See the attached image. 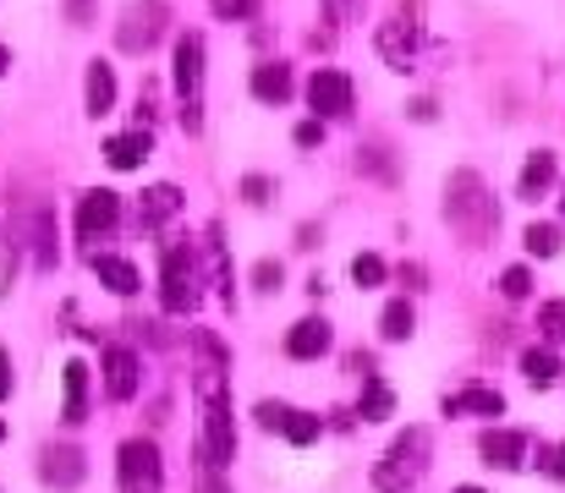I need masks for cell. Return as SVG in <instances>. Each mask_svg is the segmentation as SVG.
I'll return each instance as SVG.
<instances>
[{
    "label": "cell",
    "instance_id": "1",
    "mask_svg": "<svg viewBox=\"0 0 565 493\" xmlns=\"http://www.w3.org/2000/svg\"><path fill=\"white\" fill-rule=\"evenodd\" d=\"M445 225L467 242V247H483L494 231H500V203L494 192L483 186L478 170H456L445 181Z\"/></svg>",
    "mask_w": 565,
    "mask_h": 493
},
{
    "label": "cell",
    "instance_id": "2",
    "mask_svg": "<svg viewBox=\"0 0 565 493\" xmlns=\"http://www.w3.org/2000/svg\"><path fill=\"white\" fill-rule=\"evenodd\" d=\"M428 456H434V433L412 422V428H406V433H395V439H390V450L379 456L374 489H379V493H406V489H417V478L428 472Z\"/></svg>",
    "mask_w": 565,
    "mask_h": 493
},
{
    "label": "cell",
    "instance_id": "3",
    "mask_svg": "<svg viewBox=\"0 0 565 493\" xmlns=\"http://www.w3.org/2000/svg\"><path fill=\"white\" fill-rule=\"evenodd\" d=\"M374 44L390 72H417L423 44H428V33H423V0H395V11L379 22Z\"/></svg>",
    "mask_w": 565,
    "mask_h": 493
},
{
    "label": "cell",
    "instance_id": "4",
    "mask_svg": "<svg viewBox=\"0 0 565 493\" xmlns=\"http://www.w3.org/2000/svg\"><path fill=\"white\" fill-rule=\"evenodd\" d=\"M171 83H177V99H182V127H188V138H198L203 132V33L198 28L177 33Z\"/></svg>",
    "mask_w": 565,
    "mask_h": 493
},
{
    "label": "cell",
    "instance_id": "5",
    "mask_svg": "<svg viewBox=\"0 0 565 493\" xmlns=\"http://www.w3.org/2000/svg\"><path fill=\"white\" fill-rule=\"evenodd\" d=\"M198 302H203L198 253L188 242H177V247H166V264H160V308L171 319H188V313H198Z\"/></svg>",
    "mask_w": 565,
    "mask_h": 493
},
{
    "label": "cell",
    "instance_id": "6",
    "mask_svg": "<svg viewBox=\"0 0 565 493\" xmlns=\"http://www.w3.org/2000/svg\"><path fill=\"white\" fill-rule=\"evenodd\" d=\"M166 28H171V6H166V0H132V6L121 11V22H116V50L149 55V50L166 39Z\"/></svg>",
    "mask_w": 565,
    "mask_h": 493
},
{
    "label": "cell",
    "instance_id": "7",
    "mask_svg": "<svg viewBox=\"0 0 565 493\" xmlns=\"http://www.w3.org/2000/svg\"><path fill=\"white\" fill-rule=\"evenodd\" d=\"M116 483L121 493H160L166 489V461L154 439H127L116 450Z\"/></svg>",
    "mask_w": 565,
    "mask_h": 493
},
{
    "label": "cell",
    "instance_id": "8",
    "mask_svg": "<svg viewBox=\"0 0 565 493\" xmlns=\"http://www.w3.org/2000/svg\"><path fill=\"white\" fill-rule=\"evenodd\" d=\"M308 105L319 121H347L352 105H358V83L341 72V66H313L308 77Z\"/></svg>",
    "mask_w": 565,
    "mask_h": 493
},
{
    "label": "cell",
    "instance_id": "9",
    "mask_svg": "<svg viewBox=\"0 0 565 493\" xmlns=\"http://www.w3.org/2000/svg\"><path fill=\"white\" fill-rule=\"evenodd\" d=\"M253 417H258V428L264 433H280L286 444H319V433H324V417H313V411H302V406H286V400H258L253 406Z\"/></svg>",
    "mask_w": 565,
    "mask_h": 493
},
{
    "label": "cell",
    "instance_id": "10",
    "mask_svg": "<svg viewBox=\"0 0 565 493\" xmlns=\"http://www.w3.org/2000/svg\"><path fill=\"white\" fill-rule=\"evenodd\" d=\"M116 225H121V192L88 186V192L77 197V236H83V242H105Z\"/></svg>",
    "mask_w": 565,
    "mask_h": 493
},
{
    "label": "cell",
    "instance_id": "11",
    "mask_svg": "<svg viewBox=\"0 0 565 493\" xmlns=\"http://www.w3.org/2000/svg\"><path fill=\"white\" fill-rule=\"evenodd\" d=\"M99 367H105V395H110L116 406H127V400L138 395V384H143V362H138V351H132V345H105Z\"/></svg>",
    "mask_w": 565,
    "mask_h": 493
},
{
    "label": "cell",
    "instance_id": "12",
    "mask_svg": "<svg viewBox=\"0 0 565 493\" xmlns=\"http://www.w3.org/2000/svg\"><path fill=\"white\" fill-rule=\"evenodd\" d=\"M527 433H516V428H483L478 433V456H483V467H494V472H522L527 467Z\"/></svg>",
    "mask_w": 565,
    "mask_h": 493
},
{
    "label": "cell",
    "instance_id": "13",
    "mask_svg": "<svg viewBox=\"0 0 565 493\" xmlns=\"http://www.w3.org/2000/svg\"><path fill=\"white\" fill-rule=\"evenodd\" d=\"M291 362H319V356H330L335 351V329H330V319H297V324L286 329V345H280Z\"/></svg>",
    "mask_w": 565,
    "mask_h": 493
},
{
    "label": "cell",
    "instance_id": "14",
    "mask_svg": "<svg viewBox=\"0 0 565 493\" xmlns=\"http://www.w3.org/2000/svg\"><path fill=\"white\" fill-rule=\"evenodd\" d=\"M445 417H505V395L489 389V384H461L439 400Z\"/></svg>",
    "mask_w": 565,
    "mask_h": 493
},
{
    "label": "cell",
    "instance_id": "15",
    "mask_svg": "<svg viewBox=\"0 0 565 493\" xmlns=\"http://www.w3.org/2000/svg\"><path fill=\"white\" fill-rule=\"evenodd\" d=\"M247 88H253V99H258V105H275V110H280V105L297 94V77H291V66H286V61H258V66H253V77H247Z\"/></svg>",
    "mask_w": 565,
    "mask_h": 493
},
{
    "label": "cell",
    "instance_id": "16",
    "mask_svg": "<svg viewBox=\"0 0 565 493\" xmlns=\"http://www.w3.org/2000/svg\"><path fill=\"white\" fill-rule=\"evenodd\" d=\"M177 214H182V186H177V181L143 186V197H138V231H160V225L177 219Z\"/></svg>",
    "mask_w": 565,
    "mask_h": 493
},
{
    "label": "cell",
    "instance_id": "17",
    "mask_svg": "<svg viewBox=\"0 0 565 493\" xmlns=\"http://www.w3.org/2000/svg\"><path fill=\"white\" fill-rule=\"evenodd\" d=\"M555 181H561V154L555 149H533L527 164H522V175H516V197L522 203H539Z\"/></svg>",
    "mask_w": 565,
    "mask_h": 493
},
{
    "label": "cell",
    "instance_id": "18",
    "mask_svg": "<svg viewBox=\"0 0 565 493\" xmlns=\"http://www.w3.org/2000/svg\"><path fill=\"white\" fill-rule=\"evenodd\" d=\"M88 269H94V275H99V286H105V291H116V297H138V286H143L138 264H132V258H121V253H88Z\"/></svg>",
    "mask_w": 565,
    "mask_h": 493
},
{
    "label": "cell",
    "instance_id": "19",
    "mask_svg": "<svg viewBox=\"0 0 565 493\" xmlns=\"http://www.w3.org/2000/svg\"><path fill=\"white\" fill-rule=\"evenodd\" d=\"M83 110L94 121L116 110V66L110 61H88V72H83Z\"/></svg>",
    "mask_w": 565,
    "mask_h": 493
},
{
    "label": "cell",
    "instance_id": "20",
    "mask_svg": "<svg viewBox=\"0 0 565 493\" xmlns=\"http://www.w3.org/2000/svg\"><path fill=\"white\" fill-rule=\"evenodd\" d=\"M28 247H33V269H55L61 264V225H55V214L50 208H33V219H28Z\"/></svg>",
    "mask_w": 565,
    "mask_h": 493
},
{
    "label": "cell",
    "instance_id": "21",
    "mask_svg": "<svg viewBox=\"0 0 565 493\" xmlns=\"http://www.w3.org/2000/svg\"><path fill=\"white\" fill-rule=\"evenodd\" d=\"M61 422H88V362H66L61 367Z\"/></svg>",
    "mask_w": 565,
    "mask_h": 493
},
{
    "label": "cell",
    "instance_id": "22",
    "mask_svg": "<svg viewBox=\"0 0 565 493\" xmlns=\"http://www.w3.org/2000/svg\"><path fill=\"white\" fill-rule=\"evenodd\" d=\"M149 154H154V132H149V127H132V132L105 138V164H110V170H138Z\"/></svg>",
    "mask_w": 565,
    "mask_h": 493
},
{
    "label": "cell",
    "instance_id": "23",
    "mask_svg": "<svg viewBox=\"0 0 565 493\" xmlns=\"http://www.w3.org/2000/svg\"><path fill=\"white\" fill-rule=\"evenodd\" d=\"M352 170H358L363 181H379V186H395V181H401V164H395V154H390L384 143H358Z\"/></svg>",
    "mask_w": 565,
    "mask_h": 493
},
{
    "label": "cell",
    "instance_id": "24",
    "mask_svg": "<svg viewBox=\"0 0 565 493\" xmlns=\"http://www.w3.org/2000/svg\"><path fill=\"white\" fill-rule=\"evenodd\" d=\"M39 478H44V483H55V489H77V483H83V450H72V444H61V450H44V467H39Z\"/></svg>",
    "mask_w": 565,
    "mask_h": 493
},
{
    "label": "cell",
    "instance_id": "25",
    "mask_svg": "<svg viewBox=\"0 0 565 493\" xmlns=\"http://www.w3.org/2000/svg\"><path fill=\"white\" fill-rule=\"evenodd\" d=\"M522 378H527L533 389H550V384L561 378V351H555V345H544V340H539V345H527V351H522Z\"/></svg>",
    "mask_w": 565,
    "mask_h": 493
},
{
    "label": "cell",
    "instance_id": "26",
    "mask_svg": "<svg viewBox=\"0 0 565 493\" xmlns=\"http://www.w3.org/2000/svg\"><path fill=\"white\" fill-rule=\"evenodd\" d=\"M412 334H417V308H412L406 297L384 302V313H379V340L401 345V340H412Z\"/></svg>",
    "mask_w": 565,
    "mask_h": 493
},
{
    "label": "cell",
    "instance_id": "27",
    "mask_svg": "<svg viewBox=\"0 0 565 493\" xmlns=\"http://www.w3.org/2000/svg\"><path fill=\"white\" fill-rule=\"evenodd\" d=\"M522 247H527L533 258H561V247H565L561 225H555V219H533V225L522 231Z\"/></svg>",
    "mask_w": 565,
    "mask_h": 493
},
{
    "label": "cell",
    "instance_id": "28",
    "mask_svg": "<svg viewBox=\"0 0 565 493\" xmlns=\"http://www.w3.org/2000/svg\"><path fill=\"white\" fill-rule=\"evenodd\" d=\"M395 411V395H390V384L384 378H363V400H358V417L363 422H384Z\"/></svg>",
    "mask_w": 565,
    "mask_h": 493
},
{
    "label": "cell",
    "instance_id": "29",
    "mask_svg": "<svg viewBox=\"0 0 565 493\" xmlns=\"http://www.w3.org/2000/svg\"><path fill=\"white\" fill-rule=\"evenodd\" d=\"M352 280H358L363 291H379V286L390 280V264H384L379 253H358V258H352Z\"/></svg>",
    "mask_w": 565,
    "mask_h": 493
},
{
    "label": "cell",
    "instance_id": "30",
    "mask_svg": "<svg viewBox=\"0 0 565 493\" xmlns=\"http://www.w3.org/2000/svg\"><path fill=\"white\" fill-rule=\"evenodd\" d=\"M539 340H544V345H565V297L539 308Z\"/></svg>",
    "mask_w": 565,
    "mask_h": 493
},
{
    "label": "cell",
    "instance_id": "31",
    "mask_svg": "<svg viewBox=\"0 0 565 493\" xmlns=\"http://www.w3.org/2000/svg\"><path fill=\"white\" fill-rule=\"evenodd\" d=\"M500 297H505V302H527V297H533V269H527V264L500 269Z\"/></svg>",
    "mask_w": 565,
    "mask_h": 493
},
{
    "label": "cell",
    "instance_id": "32",
    "mask_svg": "<svg viewBox=\"0 0 565 493\" xmlns=\"http://www.w3.org/2000/svg\"><path fill=\"white\" fill-rule=\"evenodd\" d=\"M280 286H286V264H280V258H258V264H253V291H258V297H275Z\"/></svg>",
    "mask_w": 565,
    "mask_h": 493
},
{
    "label": "cell",
    "instance_id": "33",
    "mask_svg": "<svg viewBox=\"0 0 565 493\" xmlns=\"http://www.w3.org/2000/svg\"><path fill=\"white\" fill-rule=\"evenodd\" d=\"M236 192H242V203H247V208H264V203L275 197V181H269V175H242V186H236Z\"/></svg>",
    "mask_w": 565,
    "mask_h": 493
},
{
    "label": "cell",
    "instance_id": "34",
    "mask_svg": "<svg viewBox=\"0 0 565 493\" xmlns=\"http://www.w3.org/2000/svg\"><path fill=\"white\" fill-rule=\"evenodd\" d=\"M209 11L220 22H247V17H258V0H209Z\"/></svg>",
    "mask_w": 565,
    "mask_h": 493
},
{
    "label": "cell",
    "instance_id": "35",
    "mask_svg": "<svg viewBox=\"0 0 565 493\" xmlns=\"http://www.w3.org/2000/svg\"><path fill=\"white\" fill-rule=\"evenodd\" d=\"M291 138H297V149H319V143H324V121H319V116H308V121H297V132H291Z\"/></svg>",
    "mask_w": 565,
    "mask_h": 493
},
{
    "label": "cell",
    "instance_id": "36",
    "mask_svg": "<svg viewBox=\"0 0 565 493\" xmlns=\"http://www.w3.org/2000/svg\"><path fill=\"white\" fill-rule=\"evenodd\" d=\"M395 280H401L406 291H423V286H428V269H423V264H401V269H395Z\"/></svg>",
    "mask_w": 565,
    "mask_h": 493
},
{
    "label": "cell",
    "instance_id": "37",
    "mask_svg": "<svg viewBox=\"0 0 565 493\" xmlns=\"http://www.w3.org/2000/svg\"><path fill=\"white\" fill-rule=\"evenodd\" d=\"M406 116H412V121H417V127H428V121H434V116H439V105H434V99H428V94H423V99H412V105H406Z\"/></svg>",
    "mask_w": 565,
    "mask_h": 493
},
{
    "label": "cell",
    "instance_id": "38",
    "mask_svg": "<svg viewBox=\"0 0 565 493\" xmlns=\"http://www.w3.org/2000/svg\"><path fill=\"white\" fill-rule=\"evenodd\" d=\"M319 242H324V231H319V225H297V253H313Z\"/></svg>",
    "mask_w": 565,
    "mask_h": 493
},
{
    "label": "cell",
    "instance_id": "39",
    "mask_svg": "<svg viewBox=\"0 0 565 493\" xmlns=\"http://www.w3.org/2000/svg\"><path fill=\"white\" fill-rule=\"evenodd\" d=\"M11 395V356H6V345H0V400Z\"/></svg>",
    "mask_w": 565,
    "mask_h": 493
},
{
    "label": "cell",
    "instance_id": "40",
    "mask_svg": "<svg viewBox=\"0 0 565 493\" xmlns=\"http://www.w3.org/2000/svg\"><path fill=\"white\" fill-rule=\"evenodd\" d=\"M358 6H363V0H324V11H330V17H352Z\"/></svg>",
    "mask_w": 565,
    "mask_h": 493
},
{
    "label": "cell",
    "instance_id": "41",
    "mask_svg": "<svg viewBox=\"0 0 565 493\" xmlns=\"http://www.w3.org/2000/svg\"><path fill=\"white\" fill-rule=\"evenodd\" d=\"M302 291H308V297H324V291H330V286H324V275H319V269H313V275H308V286H302Z\"/></svg>",
    "mask_w": 565,
    "mask_h": 493
},
{
    "label": "cell",
    "instance_id": "42",
    "mask_svg": "<svg viewBox=\"0 0 565 493\" xmlns=\"http://www.w3.org/2000/svg\"><path fill=\"white\" fill-rule=\"evenodd\" d=\"M66 11H72V28H83V17H88V0H72Z\"/></svg>",
    "mask_w": 565,
    "mask_h": 493
},
{
    "label": "cell",
    "instance_id": "43",
    "mask_svg": "<svg viewBox=\"0 0 565 493\" xmlns=\"http://www.w3.org/2000/svg\"><path fill=\"white\" fill-rule=\"evenodd\" d=\"M6 72H11V50L0 44V77H6Z\"/></svg>",
    "mask_w": 565,
    "mask_h": 493
},
{
    "label": "cell",
    "instance_id": "44",
    "mask_svg": "<svg viewBox=\"0 0 565 493\" xmlns=\"http://www.w3.org/2000/svg\"><path fill=\"white\" fill-rule=\"evenodd\" d=\"M555 478H565V444L555 450Z\"/></svg>",
    "mask_w": 565,
    "mask_h": 493
},
{
    "label": "cell",
    "instance_id": "45",
    "mask_svg": "<svg viewBox=\"0 0 565 493\" xmlns=\"http://www.w3.org/2000/svg\"><path fill=\"white\" fill-rule=\"evenodd\" d=\"M450 493H483V489H472V483H461V489H450Z\"/></svg>",
    "mask_w": 565,
    "mask_h": 493
},
{
    "label": "cell",
    "instance_id": "46",
    "mask_svg": "<svg viewBox=\"0 0 565 493\" xmlns=\"http://www.w3.org/2000/svg\"><path fill=\"white\" fill-rule=\"evenodd\" d=\"M0 444H6V417H0Z\"/></svg>",
    "mask_w": 565,
    "mask_h": 493
},
{
    "label": "cell",
    "instance_id": "47",
    "mask_svg": "<svg viewBox=\"0 0 565 493\" xmlns=\"http://www.w3.org/2000/svg\"><path fill=\"white\" fill-rule=\"evenodd\" d=\"M561 214H565V186H561Z\"/></svg>",
    "mask_w": 565,
    "mask_h": 493
}]
</instances>
